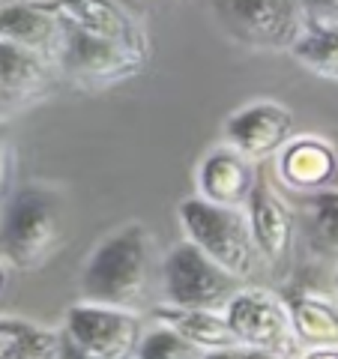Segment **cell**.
Here are the masks:
<instances>
[{
	"label": "cell",
	"mask_w": 338,
	"mask_h": 359,
	"mask_svg": "<svg viewBox=\"0 0 338 359\" xmlns=\"http://www.w3.org/2000/svg\"><path fill=\"white\" fill-rule=\"evenodd\" d=\"M156 278H162V261L153 231L144 222H126L90 249L78 287L87 302L138 311L150 299Z\"/></svg>",
	"instance_id": "1"
},
{
	"label": "cell",
	"mask_w": 338,
	"mask_h": 359,
	"mask_svg": "<svg viewBox=\"0 0 338 359\" xmlns=\"http://www.w3.org/2000/svg\"><path fill=\"white\" fill-rule=\"evenodd\" d=\"M69 204L58 186L33 180L15 186L0 216V257L18 273H39L63 249Z\"/></svg>",
	"instance_id": "2"
},
{
	"label": "cell",
	"mask_w": 338,
	"mask_h": 359,
	"mask_svg": "<svg viewBox=\"0 0 338 359\" xmlns=\"http://www.w3.org/2000/svg\"><path fill=\"white\" fill-rule=\"evenodd\" d=\"M177 216L180 228H183V240L195 243L201 252L210 255L231 276L245 282L257 273L261 255H257V245L252 240L245 210L222 207L201 195H189L180 201Z\"/></svg>",
	"instance_id": "3"
},
{
	"label": "cell",
	"mask_w": 338,
	"mask_h": 359,
	"mask_svg": "<svg viewBox=\"0 0 338 359\" xmlns=\"http://www.w3.org/2000/svg\"><path fill=\"white\" fill-rule=\"evenodd\" d=\"M222 33L249 51H290L306 27L299 0H212Z\"/></svg>",
	"instance_id": "4"
},
{
	"label": "cell",
	"mask_w": 338,
	"mask_h": 359,
	"mask_svg": "<svg viewBox=\"0 0 338 359\" xmlns=\"http://www.w3.org/2000/svg\"><path fill=\"white\" fill-rule=\"evenodd\" d=\"M150 63V51H138L120 42L96 39L66 25L63 48L58 54L60 78H66L81 93H105V90L138 78Z\"/></svg>",
	"instance_id": "5"
},
{
	"label": "cell",
	"mask_w": 338,
	"mask_h": 359,
	"mask_svg": "<svg viewBox=\"0 0 338 359\" xmlns=\"http://www.w3.org/2000/svg\"><path fill=\"white\" fill-rule=\"evenodd\" d=\"M162 294L165 302L183 309H224L240 290V278L219 266L195 243L180 240L162 257Z\"/></svg>",
	"instance_id": "6"
},
{
	"label": "cell",
	"mask_w": 338,
	"mask_h": 359,
	"mask_svg": "<svg viewBox=\"0 0 338 359\" xmlns=\"http://www.w3.org/2000/svg\"><path fill=\"white\" fill-rule=\"evenodd\" d=\"M224 318L231 323L236 344L297 359L299 339L285 297L266 287H240L224 306Z\"/></svg>",
	"instance_id": "7"
},
{
	"label": "cell",
	"mask_w": 338,
	"mask_h": 359,
	"mask_svg": "<svg viewBox=\"0 0 338 359\" xmlns=\"http://www.w3.org/2000/svg\"><path fill=\"white\" fill-rule=\"evenodd\" d=\"M60 330L99 359H135L144 332H147L138 311L87 299L66 309Z\"/></svg>",
	"instance_id": "8"
},
{
	"label": "cell",
	"mask_w": 338,
	"mask_h": 359,
	"mask_svg": "<svg viewBox=\"0 0 338 359\" xmlns=\"http://www.w3.org/2000/svg\"><path fill=\"white\" fill-rule=\"evenodd\" d=\"M294 111L281 105L278 99H252L240 108H234L224 117V144H231L249 159H269L294 138Z\"/></svg>",
	"instance_id": "9"
},
{
	"label": "cell",
	"mask_w": 338,
	"mask_h": 359,
	"mask_svg": "<svg viewBox=\"0 0 338 359\" xmlns=\"http://www.w3.org/2000/svg\"><path fill=\"white\" fill-rule=\"evenodd\" d=\"M48 4L58 9L63 25L75 30L138 51H150L147 21L129 0H48Z\"/></svg>",
	"instance_id": "10"
},
{
	"label": "cell",
	"mask_w": 338,
	"mask_h": 359,
	"mask_svg": "<svg viewBox=\"0 0 338 359\" xmlns=\"http://www.w3.org/2000/svg\"><path fill=\"white\" fill-rule=\"evenodd\" d=\"M60 81L58 63L45 54L0 42V117L45 102Z\"/></svg>",
	"instance_id": "11"
},
{
	"label": "cell",
	"mask_w": 338,
	"mask_h": 359,
	"mask_svg": "<svg viewBox=\"0 0 338 359\" xmlns=\"http://www.w3.org/2000/svg\"><path fill=\"white\" fill-rule=\"evenodd\" d=\"M245 216H249L252 240L257 245V255H261V264H266L273 273H285L290 266V255H294L297 216L266 177H257L255 192L245 204Z\"/></svg>",
	"instance_id": "12"
},
{
	"label": "cell",
	"mask_w": 338,
	"mask_h": 359,
	"mask_svg": "<svg viewBox=\"0 0 338 359\" xmlns=\"http://www.w3.org/2000/svg\"><path fill=\"white\" fill-rule=\"evenodd\" d=\"M257 177L261 174L255 168V159H249L231 144H219V147L207 150V156L195 168V195L222 207L245 210Z\"/></svg>",
	"instance_id": "13"
},
{
	"label": "cell",
	"mask_w": 338,
	"mask_h": 359,
	"mask_svg": "<svg viewBox=\"0 0 338 359\" xmlns=\"http://www.w3.org/2000/svg\"><path fill=\"white\" fill-rule=\"evenodd\" d=\"M338 168V153L332 141L320 135H299L290 138L276 153V177L278 183L299 195H311L320 189H330Z\"/></svg>",
	"instance_id": "14"
},
{
	"label": "cell",
	"mask_w": 338,
	"mask_h": 359,
	"mask_svg": "<svg viewBox=\"0 0 338 359\" xmlns=\"http://www.w3.org/2000/svg\"><path fill=\"white\" fill-rule=\"evenodd\" d=\"M66 25L48 0H21L0 9V42L45 54L58 63Z\"/></svg>",
	"instance_id": "15"
},
{
	"label": "cell",
	"mask_w": 338,
	"mask_h": 359,
	"mask_svg": "<svg viewBox=\"0 0 338 359\" xmlns=\"http://www.w3.org/2000/svg\"><path fill=\"white\" fill-rule=\"evenodd\" d=\"M150 318L162 327L180 332L204 353L236 344L231 323L224 318V309H183L171 306V302H159V306L150 309Z\"/></svg>",
	"instance_id": "16"
},
{
	"label": "cell",
	"mask_w": 338,
	"mask_h": 359,
	"mask_svg": "<svg viewBox=\"0 0 338 359\" xmlns=\"http://www.w3.org/2000/svg\"><path fill=\"white\" fill-rule=\"evenodd\" d=\"M290 309V320H294L297 339L306 347H326L338 344V306L326 297L309 294V290H297V294L285 297Z\"/></svg>",
	"instance_id": "17"
},
{
	"label": "cell",
	"mask_w": 338,
	"mask_h": 359,
	"mask_svg": "<svg viewBox=\"0 0 338 359\" xmlns=\"http://www.w3.org/2000/svg\"><path fill=\"white\" fill-rule=\"evenodd\" d=\"M288 54L306 72L338 84V21L309 18Z\"/></svg>",
	"instance_id": "18"
},
{
	"label": "cell",
	"mask_w": 338,
	"mask_h": 359,
	"mask_svg": "<svg viewBox=\"0 0 338 359\" xmlns=\"http://www.w3.org/2000/svg\"><path fill=\"white\" fill-rule=\"evenodd\" d=\"M60 330L0 314V359H54Z\"/></svg>",
	"instance_id": "19"
},
{
	"label": "cell",
	"mask_w": 338,
	"mask_h": 359,
	"mask_svg": "<svg viewBox=\"0 0 338 359\" xmlns=\"http://www.w3.org/2000/svg\"><path fill=\"white\" fill-rule=\"evenodd\" d=\"M306 237L318 255L338 264V189L306 195Z\"/></svg>",
	"instance_id": "20"
},
{
	"label": "cell",
	"mask_w": 338,
	"mask_h": 359,
	"mask_svg": "<svg viewBox=\"0 0 338 359\" xmlns=\"http://www.w3.org/2000/svg\"><path fill=\"white\" fill-rule=\"evenodd\" d=\"M135 359H204V351L183 339L180 332L156 323L153 330L144 332Z\"/></svg>",
	"instance_id": "21"
},
{
	"label": "cell",
	"mask_w": 338,
	"mask_h": 359,
	"mask_svg": "<svg viewBox=\"0 0 338 359\" xmlns=\"http://www.w3.org/2000/svg\"><path fill=\"white\" fill-rule=\"evenodd\" d=\"M15 165H18V156H15L13 135H9L6 117H0V207L15 192Z\"/></svg>",
	"instance_id": "22"
},
{
	"label": "cell",
	"mask_w": 338,
	"mask_h": 359,
	"mask_svg": "<svg viewBox=\"0 0 338 359\" xmlns=\"http://www.w3.org/2000/svg\"><path fill=\"white\" fill-rule=\"evenodd\" d=\"M309 18L320 21H338V0H299Z\"/></svg>",
	"instance_id": "23"
},
{
	"label": "cell",
	"mask_w": 338,
	"mask_h": 359,
	"mask_svg": "<svg viewBox=\"0 0 338 359\" xmlns=\"http://www.w3.org/2000/svg\"><path fill=\"white\" fill-rule=\"evenodd\" d=\"M54 359H99V356L87 353L81 344L72 341L69 335H66V332L60 330V339H58V356H54Z\"/></svg>",
	"instance_id": "24"
},
{
	"label": "cell",
	"mask_w": 338,
	"mask_h": 359,
	"mask_svg": "<svg viewBox=\"0 0 338 359\" xmlns=\"http://www.w3.org/2000/svg\"><path fill=\"white\" fill-rule=\"evenodd\" d=\"M297 359H338V344H326V347H306Z\"/></svg>",
	"instance_id": "25"
},
{
	"label": "cell",
	"mask_w": 338,
	"mask_h": 359,
	"mask_svg": "<svg viewBox=\"0 0 338 359\" xmlns=\"http://www.w3.org/2000/svg\"><path fill=\"white\" fill-rule=\"evenodd\" d=\"M204 359H245V347H243V344L222 347V351H210V353H204Z\"/></svg>",
	"instance_id": "26"
},
{
	"label": "cell",
	"mask_w": 338,
	"mask_h": 359,
	"mask_svg": "<svg viewBox=\"0 0 338 359\" xmlns=\"http://www.w3.org/2000/svg\"><path fill=\"white\" fill-rule=\"evenodd\" d=\"M9 266L6 264V257H0V299H4V294H6V287H9Z\"/></svg>",
	"instance_id": "27"
},
{
	"label": "cell",
	"mask_w": 338,
	"mask_h": 359,
	"mask_svg": "<svg viewBox=\"0 0 338 359\" xmlns=\"http://www.w3.org/2000/svg\"><path fill=\"white\" fill-rule=\"evenodd\" d=\"M245 359H285V356H276V353H264V351H255V347H245Z\"/></svg>",
	"instance_id": "28"
},
{
	"label": "cell",
	"mask_w": 338,
	"mask_h": 359,
	"mask_svg": "<svg viewBox=\"0 0 338 359\" xmlns=\"http://www.w3.org/2000/svg\"><path fill=\"white\" fill-rule=\"evenodd\" d=\"M13 4H21V0H0V9H4V6H13Z\"/></svg>",
	"instance_id": "29"
},
{
	"label": "cell",
	"mask_w": 338,
	"mask_h": 359,
	"mask_svg": "<svg viewBox=\"0 0 338 359\" xmlns=\"http://www.w3.org/2000/svg\"><path fill=\"white\" fill-rule=\"evenodd\" d=\"M335 287H338V269H335Z\"/></svg>",
	"instance_id": "30"
}]
</instances>
